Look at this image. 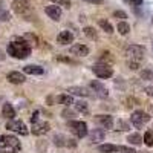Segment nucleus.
I'll list each match as a JSON object with an SVG mask.
<instances>
[{
	"label": "nucleus",
	"mask_w": 153,
	"mask_h": 153,
	"mask_svg": "<svg viewBox=\"0 0 153 153\" xmlns=\"http://www.w3.org/2000/svg\"><path fill=\"white\" fill-rule=\"evenodd\" d=\"M98 25H100L101 28H103V31H104V32H107V34H112V32H113V26H112V25H110L107 20L101 19V20L98 22Z\"/></svg>",
	"instance_id": "obj_24"
},
{
	"label": "nucleus",
	"mask_w": 153,
	"mask_h": 153,
	"mask_svg": "<svg viewBox=\"0 0 153 153\" xmlns=\"http://www.w3.org/2000/svg\"><path fill=\"white\" fill-rule=\"evenodd\" d=\"M150 112H152V113H153V106H150Z\"/></svg>",
	"instance_id": "obj_46"
},
{
	"label": "nucleus",
	"mask_w": 153,
	"mask_h": 153,
	"mask_svg": "<svg viewBox=\"0 0 153 153\" xmlns=\"http://www.w3.org/2000/svg\"><path fill=\"white\" fill-rule=\"evenodd\" d=\"M35 121H38V112H37V110L34 112V115H32V118H31V123H35Z\"/></svg>",
	"instance_id": "obj_43"
},
{
	"label": "nucleus",
	"mask_w": 153,
	"mask_h": 153,
	"mask_svg": "<svg viewBox=\"0 0 153 153\" xmlns=\"http://www.w3.org/2000/svg\"><path fill=\"white\" fill-rule=\"evenodd\" d=\"M2 2H3V0H0V6H2Z\"/></svg>",
	"instance_id": "obj_47"
},
{
	"label": "nucleus",
	"mask_w": 153,
	"mask_h": 153,
	"mask_svg": "<svg viewBox=\"0 0 153 153\" xmlns=\"http://www.w3.org/2000/svg\"><path fill=\"white\" fill-rule=\"evenodd\" d=\"M89 136H91V141L92 143H100V141H104L106 132H104V129H94Z\"/></svg>",
	"instance_id": "obj_17"
},
{
	"label": "nucleus",
	"mask_w": 153,
	"mask_h": 153,
	"mask_svg": "<svg viewBox=\"0 0 153 153\" xmlns=\"http://www.w3.org/2000/svg\"><path fill=\"white\" fill-rule=\"evenodd\" d=\"M94 74L98 76V78H110V76L113 75V69L110 65H107V63H100V65H95L92 68Z\"/></svg>",
	"instance_id": "obj_7"
},
{
	"label": "nucleus",
	"mask_w": 153,
	"mask_h": 153,
	"mask_svg": "<svg viewBox=\"0 0 153 153\" xmlns=\"http://www.w3.org/2000/svg\"><path fill=\"white\" fill-rule=\"evenodd\" d=\"M57 60H58V61H66V63H75V61H72L71 58H65V57H57Z\"/></svg>",
	"instance_id": "obj_42"
},
{
	"label": "nucleus",
	"mask_w": 153,
	"mask_h": 153,
	"mask_svg": "<svg viewBox=\"0 0 153 153\" xmlns=\"http://www.w3.org/2000/svg\"><path fill=\"white\" fill-rule=\"evenodd\" d=\"M2 115H3L5 118H8V120H14V117H16V110H14V107H12L9 103H6V104H3Z\"/></svg>",
	"instance_id": "obj_18"
},
{
	"label": "nucleus",
	"mask_w": 153,
	"mask_h": 153,
	"mask_svg": "<svg viewBox=\"0 0 153 153\" xmlns=\"http://www.w3.org/2000/svg\"><path fill=\"white\" fill-rule=\"evenodd\" d=\"M130 121H132V124L136 127V129H141L144 124H147L150 121V117H149V113H146L144 110H135L132 113V117H130Z\"/></svg>",
	"instance_id": "obj_6"
},
{
	"label": "nucleus",
	"mask_w": 153,
	"mask_h": 153,
	"mask_svg": "<svg viewBox=\"0 0 153 153\" xmlns=\"http://www.w3.org/2000/svg\"><path fill=\"white\" fill-rule=\"evenodd\" d=\"M141 78L147 81H153V68H146L144 71H141Z\"/></svg>",
	"instance_id": "obj_25"
},
{
	"label": "nucleus",
	"mask_w": 153,
	"mask_h": 153,
	"mask_svg": "<svg viewBox=\"0 0 153 153\" xmlns=\"http://www.w3.org/2000/svg\"><path fill=\"white\" fill-rule=\"evenodd\" d=\"M46 149H48L46 141H38V143H37V150H38V153H46Z\"/></svg>",
	"instance_id": "obj_31"
},
{
	"label": "nucleus",
	"mask_w": 153,
	"mask_h": 153,
	"mask_svg": "<svg viewBox=\"0 0 153 153\" xmlns=\"http://www.w3.org/2000/svg\"><path fill=\"white\" fill-rule=\"evenodd\" d=\"M65 136H63V135H54V144L55 146H66V143H65Z\"/></svg>",
	"instance_id": "obj_29"
},
{
	"label": "nucleus",
	"mask_w": 153,
	"mask_h": 153,
	"mask_svg": "<svg viewBox=\"0 0 153 153\" xmlns=\"http://www.w3.org/2000/svg\"><path fill=\"white\" fill-rule=\"evenodd\" d=\"M117 29H118V32L121 35H127V34L130 32V26H129V23H126V22H120Z\"/></svg>",
	"instance_id": "obj_23"
},
{
	"label": "nucleus",
	"mask_w": 153,
	"mask_h": 153,
	"mask_svg": "<svg viewBox=\"0 0 153 153\" xmlns=\"http://www.w3.org/2000/svg\"><path fill=\"white\" fill-rule=\"evenodd\" d=\"M83 32H84V35H87L91 40H97L98 38V34H97V31H95V28H91V26H86L84 29H83Z\"/></svg>",
	"instance_id": "obj_26"
},
{
	"label": "nucleus",
	"mask_w": 153,
	"mask_h": 153,
	"mask_svg": "<svg viewBox=\"0 0 153 153\" xmlns=\"http://www.w3.org/2000/svg\"><path fill=\"white\" fill-rule=\"evenodd\" d=\"M68 141H69V143H66L68 147H76V143L74 141V139H68Z\"/></svg>",
	"instance_id": "obj_44"
},
{
	"label": "nucleus",
	"mask_w": 153,
	"mask_h": 153,
	"mask_svg": "<svg viewBox=\"0 0 153 153\" xmlns=\"http://www.w3.org/2000/svg\"><path fill=\"white\" fill-rule=\"evenodd\" d=\"M22 150L20 141L12 135H2L0 136V152L2 153H17Z\"/></svg>",
	"instance_id": "obj_2"
},
{
	"label": "nucleus",
	"mask_w": 153,
	"mask_h": 153,
	"mask_svg": "<svg viewBox=\"0 0 153 153\" xmlns=\"http://www.w3.org/2000/svg\"><path fill=\"white\" fill-rule=\"evenodd\" d=\"M5 58H6V57H5V55H3V52H2V51H0V61H3V60H5Z\"/></svg>",
	"instance_id": "obj_45"
},
{
	"label": "nucleus",
	"mask_w": 153,
	"mask_h": 153,
	"mask_svg": "<svg viewBox=\"0 0 153 153\" xmlns=\"http://www.w3.org/2000/svg\"><path fill=\"white\" fill-rule=\"evenodd\" d=\"M146 94H147L149 97H153V87H152V86L146 87Z\"/></svg>",
	"instance_id": "obj_41"
},
{
	"label": "nucleus",
	"mask_w": 153,
	"mask_h": 153,
	"mask_svg": "<svg viewBox=\"0 0 153 153\" xmlns=\"http://www.w3.org/2000/svg\"><path fill=\"white\" fill-rule=\"evenodd\" d=\"M113 17L115 19H121V20H124V19H127V14L124 11H115L113 12Z\"/></svg>",
	"instance_id": "obj_36"
},
{
	"label": "nucleus",
	"mask_w": 153,
	"mask_h": 153,
	"mask_svg": "<svg viewBox=\"0 0 153 153\" xmlns=\"http://www.w3.org/2000/svg\"><path fill=\"white\" fill-rule=\"evenodd\" d=\"M127 66H129V69H132V71H138V69H139V61L127 60Z\"/></svg>",
	"instance_id": "obj_33"
},
{
	"label": "nucleus",
	"mask_w": 153,
	"mask_h": 153,
	"mask_svg": "<svg viewBox=\"0 0 153 153\" xmlns=\"http://www.w3.org/2000/svg\"><path fill=\"white\" fill-rule=\"evenodd\" d=\"M144 54H146V49L141 45H130V46H127V49H126L127 60H132V61H139L141 63V60L144 58Z\"/></svg>",
	"instance_id": "obj_3"
},
{
	"label": "nucleus",
	"mask_w": 153,
	"mask_h": 153,
	"mask_svg": "<svg viewBox=\"0 0 153 153\" xmlns=\"http://www.w3.org/2000/svg\"><path fill=\"white\" fill-rule=\"evenodd\" d=\"M95 121L101 126V129H112L113 127V118L110 117V115H98V117L95 118Z\"/></svg>",
	"instance_id": "obj_11"
},
{
	"label": "nucleus",
	"mask_w": 153,
	"mask_h": 153,
	"mask_svg": "<svg viewBox=\"0 0 153 153\" xmlns=\"http://www.w3.org/2000/svg\"><path fill=\"white\" fill-rule=\"evenodd\" d=\"M12 11L19 16L29 17L31 16V3L29 0H12Z\"/></svg>",
	"instance_id": "obj_4"
},
{
	"label": "nucleus",
	"mask_w": 153,
	"mask_h": 153,
	"mask_svg": "<svg viewBox=\"0 0 153 153\" xmlns=\"http://www.w3.org/2000/svg\"><path fill=\"white\" fill-rule=\"evenodd\" d=\"M91 87H92V91H95V95H97L98 98H101V100H106V98L109 97L107 89H106L103 84H101L100 81L94 80V81L91 83Z\"/></svg>",
	"instance_id": "obj_10"
},
{
	"label": "nucleus",
	"mask_w": 153,
	"mask_h": 153,
	"mask_svg": "<svg viewBox=\"0 0 153 153\" xmlns=\"http://www.w3.org/2000/svg\"><path fill=\"white\" fill-rule=\"evenodd\" d=\"M118 152H121V153H136L133 149H130V147H124V146H120V150Z\"/></svg>",
	"instance_id": "obj_38"
},
{
	"label": "nucleus",
	"mask_w": 153,
	"mask_h": 153,
	"mask_svg": "<svg viewBox=\"0 0 153 153\" xmlns=\"http://www.w3.org/2000/svg\"><path fill=\"white\" fill-rule=\"evenodd\" d=\"M63 117H65V118H74L75 117V113L72 112V110H69V109H66V110H63Z\"/></svg>",
	"instance_id": "obj_39"
},
{
	"label": "nucleus",
	"mask_w": 153,
	"mask_h": 153,
	"mask_svg": "<svg viewBox=\"0 0 153 153\" xmlns=\"http://www.w3.org/2000/svg\"><path fill=\"white\" fill-rule=\"evenodd\" d=\"M75 109L78 112H87L89 106H87L86 101H78V103H75Z\"/></svg>",
	"instance_id": "obj_28"
},
{
	"label": "nucleus",
	"mask_w": 153,
	"mask_h": 153,
	"mask_svg": "<svg viewBox=\"0 0 153 153\" xmlns=\"http://www.w3.org/2000/svg\"><path fill=\"white\" fill-rule=\"evenodd\" d=\"M23 71H25V74H29V75H42V74L45 72L43 68H40V66H32V65L25 66Z\"/></svg>",
	"instance_id": "obj_20"
},
{
	"label": "nucleus",
	"mask_w": 153,
	"mask_h": 153,
	"mask_svg": "<svg viewBox=\"0 0 153 153\" xmlns=\"http://www.w3.org/2000/svg\"><path fill=\"white\" fill-rule=\"evenodd\" d=\"M54 3H57L58 6H65V8H71V0H52Z\"/></svg>",
	"instance_id": "obj_34"
},
{
	"label": "nucleus",
	"mask_w": 153,
	"mask_h": 153,
	"mask_svg": "<svg viewBox=\"0 0 153 153\" xmlns=\"http://www.w3.org/2000/svg\"><path fill=\"white\" fill-rule=\"evenodd\" d=\"M49 130H51V126H49V123H46V121H35V123H32L31 132H32L34 135H37V136H42V135L48 133Z\"/></svg>",
	"instance_id": "obj_9"
},
{
	"label": "nucleus",
	"mask_w": 153,
	"mask_h": 153,
	"mask_svg": "<svg viewBox=\"0 0 153 153\" xmlns=\"http://www.w3.org/2000/svg\"><path fill=\"white\" fill-rule=\"evenodd\" d=\"M57 42L60 45H71L74 42V34L71 31H61L57 35Z\"/></svg>",
	"instance_id": "obj_15"
},
{
	"label": "nucleus",
	"mask_w": 153,
	"mask_h": 153,
	"mask_svg": "<svg viewBox=\"0 0 153 153\" xmlns=\"http://www.w3.org/2000/svg\"><path fill=\"white\" fill-rule=\"evenodd\" d=\"M69 129L72 130V133L76 138H84L87 136L89 130H87V124L84 121H69Z\"/></svg>",
	"instance_id": "obj_5"
},
{
	"label": "nucleus",
	"mask_w": 153,
	"mask_h": 153,
	"mask_svg": "<svg viewBox=\"0 0 153 153\" xmlns=\"http://www.w3.org/2000/svg\"><path fill=\"white\" fill-rule=\"evenodd\" d=\"M31 45L26 40H22V42H12L8 45V54L11 57H14L17 60H25L31 55Z\"/></svg>",
	"instance_id": "obj_1"
},
{
	"label": "nucleus",
	"mask_w": 153,
	"mask_h": 153,
	"mask_svg": "<svg viewBox=\"0 0 153 153\" xmlns=\"http://www.w3.org/2000/svg\"><path fill=\"white\" fill-rule=\"evenodd\" d=\"M57 101L60 104H65V106H71V104H74V100H72V95L69 94V95H60L58 98H57Z\"/></svg>",
	"instance_id": "obj_22"
},
{
	"label": "nucleus",
	"mask_w": 153,
	"mask_h": 153,
	"mask_svg": "<svg viewBox=\"0 0 153 153\" xmlns=\"http://www.w3.org/2000/svg\"><path fill=\"white\" fill-rule=\"evenodd\" d=\"M46 14L49 16V19H52L54 22H58L61 19V9L58 5H51V6H46L45 8Z\"/></svg>",
	"instance_id": "obj_14"
},
{
	"label": "nucleus",
	"mask_w": 153,
	"mask_h": 153,
	"mask_svg": "<svg viewBox=\"0 0 153 153\" xmlns=\"http://www.w3.org/2000/svg\"><path fill=\"white\" fill-rule=\"evenodd\" d=\"M124 2L130 6H141L144 3V0H124Z\"/></svg>",
	"instance_id": "obj_35"
},
{
	"label": "nucleus",
	"mask_w": 153,
	"mask_h": 153,
	"mask_svg": "<svg viewBox=\"0 0 153 153\" xmlns=\"http://www.w3.org/2000/svg\"><path fill=\"white\" fill-rule=\"evenodd\" d=\"M71 54L78 55V57H86V55H89V48L83 43H75L71 46Z\"/></svg>",
	"instance_id": "obj_12"
},
{
	"label": "nucleus",
	"mask_w": 153,
	"mask_h": 153,
	"mask_svg": "<svg viewBox=\"0 0 153 153\" xmlns=\"http://www.w3.org/2000/svg\"><path fill=\"white\" fill-rule=\"evenodd\" d=\"M6 129H9L11 132H16L19 135H28V129L26 124L23 121H17V120H9L6 124Z\"/></svg>",
	"instance_id": "obj_8"
},
{
	"label": "nucleus",
	"mask_w": 153,
	"mask_h": 153,
	"mask_svg": "<svg viewBox=\"0 0 153 153\" xmlns=\"http://www.w3.org/2000/svg\"><path fill=\"white\" fill-rule=\"evenodd\" d=\"M127 141H129L130 144H133V146H141L144 139L139 133H130L129 136H127Z\"/></svg>",
	"instance_id": "obj_21"
},
{
	"label": "nucleus",
	"mask_w": 153,
	"mask_h": 153,
	"mask_svg": "<svg viewBox=\"0 0 153 153\" xmlns=\"http://www.w3.org/2000/svg\"><path fill=\"white\" fill-rule=\"evenodd\" d=\"M143 139H144L146 146H149V147H153V130H147Z\"/></svg>",
	"instance_id": "obj_27"
},
{
	"label": "nucleus",
	"mask_w": 153,
	"mask_h": 153,
	"mask_svg": "<svg viewBox=\"0 0 153 153\" xmlns=\"http://www.w3.org/2000/svg\"><path fill=\"white\" fill-rule=\"evenodd\" d=\"M118 130H129V124L123 120H120L118 121Z\"/></svg>",
	"instance_id": "obj_37"
},
{
	"label": "nucleus",
	"mask_w": 153,
	"mask_h": 153,
	"mask_svg": "<svg viewBox=\"0 0 153 153\" xmlns=\"http://www.w3.org/2000/svg\"><path fill=\"white\" fill-rule=\"evenodd\" d=\"M68 92H69L71 95H78V97H92V94H91V91H89V89L80 87V86H72V87H69Z\"/></svg>",
	"instance_id": "obj_16"
},
{
	"label": "nucleus",
	"mask_w": 153,
	"mask_h": 153,
	"mask_svg": "<svg viewBox=\"0 0 153 153\" xmlns=\"http://www.w3.org/2000/svg\"><path fill=\"white\" fill-rule=\"evenodd\" d=\"M6 80H8L9 83H12V84H23L25 81H26V76H25L22 72L14 71V72H9V74L6 75Z\"/></svg>",
	"instance_id": "obj_13"
},
{
	"label": "nucleus",
	"mask_w": 153,
	"mask_h": 153,
	"mask_svg": "<svg viewBox=\"0 0 153 153\" xmlns=\"http://www.w3.org/2000/svg\"><path fill=\"white\" fill-rule=\"evenodd\" d=\"M86 3H92V5H103L104 0H84Z\"/></svg>",
	"instance_id": "obj_40"
},
{
	"label": "nucleus",
	"mask_w": 153,
	"mask_h": 153,
	"mask_svg": "<svg viewBox=\"0 0 153 153\" xmlns=\"http://www.w3.org/2000/svg\"><path fill=\"white\" fill-rule=\"evenodd\" d=\"M100 153H113V152H118L120 146H113V144H101L97 147Z\"/></svg>",
	"instance_id": "obj_19"
},
{
	"label": "nucleus",
	"mask_w": 153,
	"mask_h": 153,
	"mask_svg": "<svg viewBox=\"0 0 153 153\" xmlns=\"http://www.w3.org/2000/svg\"><path fill=\"white\" fill-rule=\"evenodd\" d=\"M100 61L101 63H112L113 61V57H112V54L110 52H103V54H101V57H100Z\"/></svg>",
	"instance_id": "obj_30"
},
{
	"label": "nucleus",
	"mask_w": 153,
	"mask_h": 153,
	"mask_svg": "<svg viewBox=\"0 0 153 153\" xmlns=\"http://www.w3.org/2000/svg\"><path fill=\"white\" fill-rule=\"evenodd\" d=\"M9 19H11L9 12H8V11H5V9H2V6H0V20H3V22H8Z\"/></svg>",
	"instance_id": "obj_32"
}]
</instances>
